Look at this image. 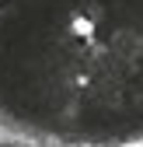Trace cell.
I'll return each instance as SVG.
<instances>
[{
  "label": "cell",
  "instance_id": "1",
  "mask_svg": "<svg viewBox=\"0 0 143 147\" xmlns=\"http://www.w3.org/2000/svg\"><path fill=\"white\" fill-rule=\"evenodd\" d=\"M0 147H143V140H133V144H59V140H42V137H28V133L0 126Z\"/></svg>",
  "mask_w": 143,
  "mask_h": 147
}]
</instances>
